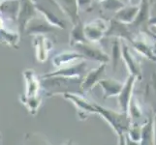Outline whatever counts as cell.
Returning a JSON list of instances; mask_svg holds the SVG:
<instances>
[{"mask_svg":"<svg viewBox=\"0 0 156 145\" xmlns=\"http://www.w3.org/2000/svg\"><path fill=\"white\" fill-rule=\"evenodd\" d=\"M101 72H102V69H99V70H97V71H95V72H91L87 77V78H85L83 84L82 85V87L83 89L90 88L91 86H92V84H94L96 80H97V78H98V76L100 74Z\"/></svg>","mask_w":156,"mask_h":145,"instance_id":"cell-4","label":"cell"},{"mask_svg":"<svg viewBox=\"0 0 156 145\" xmlns=\"http://www.w3.org/2000/svg\"><path fill=\"white\" fill-rule=\"evenodd\" d=\"M78 53H64V54L58 55L55 59H53V62H55L56 66H61L65 65V64H69L70 62H72L75 59L79 58Z\"/></svg>","mask_w":156,"mask_h":145,"instance_id":"cell-2","label":"cell"},{"mask_svg":"<svg viewBox=\"0 0 156 145\" xmlns=\"http://www.w3.org/2000/svg\"><path fill=\"white\" fill-rule=\"evenodd\" d=\"M34 12L35 11L33 8V5L31 4V2L29 1V0H25V1L23 2V8L20 11V17H19L20 26H23L26 23V21H27L32 16L34 15Z\"/></svg>","mask_w":156,"mask_h":145,"instance_id":"cell-1","label":"cell"},{"mask_svg":"<svg viewBox=\"0 0 156 145\" xmlns=\"http://www.w3.org/2000/svg\"><path fill=\"white\" fill-rule=\"evenodd\" d=\"M29 27L31 28L32 32H36V33H42V32L51 30V27L50 25H47L46 22H43V21H41V20L31 21Z\"/></svg>","mask_w":156,"mask_h":145,"instance_id":"cell-3","label":"cell"},{"mask_svg":"<svg viewBox=\"0 0 156 145\" xmlns=\"http://www.w3.org/2000/svg\"><path fill=\"white\" fill-rule=\"evenodd\" d=\"M19 8V3H16L15 1L13 2H6L5 4L2 5V11L3 12H7L8 14H15L16 13V9Z\"/></svg>","mask_w":156,"mask_h":145,"instance_id":"cell-5","label":"cell"}]
</instances>
